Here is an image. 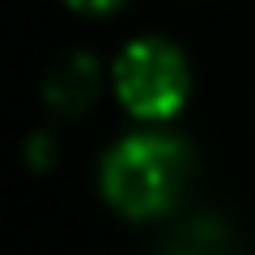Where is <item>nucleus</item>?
<instances>
[{
    "mask_svg": "<svg viewBox=\"0 0 255 255\" xmlns=\"http://www.w3.org/2000/svg\"><path fill=\"white\" fill-rule=\"evenodd\" d=\"M191 153L162 132H136L119 140L102 162V196L124 217H157L187 187Z\"/></svg>",
    "mask_w": 255,
    "mask_h": 255,
    "instance_id": "nucleus-1",
    "label": "nucleus"
},
{
    "mask_svg": "<svg viewBox=\"0 0 255 255\" xmlns=\"http://www.w3.org/2000/svg\"><path fill=\"white\" fill-rule=\"evenodd\" d=\"M187 60L162 38H136L115 60V94L136 119H170L187 102Z\"/></svg>",
    "mask_w": 255,
    "mask_h": 255,
    "instance_id": "nucleus-2",
    "label": "nucleus"
},
{
    "mask_svg": "<svg viewBox=\"0 0 255 255\" xmlns=\"http://www.w3.org/2000/svg\"><path fill=\"white\" fill-rule=\"evenodd\" d=\"M98 90V64L90 55H68L64 64H55V73L47 77V102L55 111H85Z\"/></svg>",
    "mask_w": 255,
    "mask_h": 255,
    "instance_id": "nucleus-3",
    "label": "nucleus"
},
{
    "mask_svg": "<svg viewBox=\"0 0 255 255\" xmlns=\"http://www.w3.org/2000/svg\"><path fill=\"white\" fill-rule=\"evenodd\" d=\"M73 9H81V13H111V9H119L124 0H68Z\"/></svg>",
    "mask_w": 255,
    "mask_h": 255,
    "instance_id": "nucleus-4",
    "label": "nucleus"
}]
</instances>
